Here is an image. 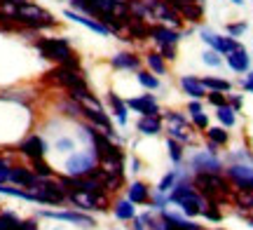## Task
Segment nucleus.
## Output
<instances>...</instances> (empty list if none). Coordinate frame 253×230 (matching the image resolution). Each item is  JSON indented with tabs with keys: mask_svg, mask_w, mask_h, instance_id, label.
Masks as SVG:
<instances>
[{
	"mask_svg": "<svg viewBox=\"0 0 253 230\" xmlns=\"http://www.w3.org/2000/svg\"><path fill=\"white\" fill-rule=\"evenodd\" d=\"M36 49L38 54L52 61L56 66H66V68H78L82 71L80 56L75 54V49L71 47V40L68 38H36Z\"/></svg>",
	"mask_w": 253,
	"mask_h": 230,
	"instance_id": "obj_1",
	"label": "nucleus"
},
{
	"mask_svg": "<svg viewBox=\"0 0 253 230\" xmlns=\"http://www.w3.org/2000/svg\"><path fill=\"white\" fill-rule=\"evenodd\" d=\"M192 181H195V188L207 200L223 202V200H230V195L235 193V185L230 184L225 172L223 174H192Z\"/></svg>",
	"mask_w": 253,
	"mask_h": 230,
	"instance_id": "obj_2",
	"label": "nucleus"
},
{
	"mask_svg": "<svg viewBox=\"0 0 253 230\" xmlns=\"http://www.w3.org/2000/svg\"><path fill=\"white\" fill-rule=\"evenodd\" d=\"M150 40L157 45V52L167 59V61H176V47L183 40V33L178 28L164 26V24H153L150 26Z\"/></svg>",
	"mask_w": 253,
	"mask_h": 230,
	"instance_id": "obj_3",
	"label": "nucleus"
},
{
	"mask_svg": "<svg viewBox=\"0 0 253 230\" xmlns=\"http://www.w3.org/2000/svg\"><path fill=\"white\" fill-rule=\"evenodd\" d=\"M33 193V202L38 204H63L68 202V195L63 190V185L59 179H38V184L33 188H28Z\"/></svg>",
	"mask_w": 253,
	"mask_h": 230,
	"instance_id": "obj_4",
	"label": "nucleus"
},
{
	"mask_svg": "<svg viewBox=\"0 0 253 230\" xmlns=\"http://www.w3.org/2000/svg\"><path fill=\"white\" fill-rule=\"evenodd\" d=\"M66 174L68 176H91L99 167V157H96V150L94 148H82V150H73L68 160H66Z\"/></svg>",
	"mask_w": 253,
	"mask_h": 230,
	"instance_id": "obj_5",
	"label": "nucleus"
},
{
	"mask_svg": "<svg viewBox=\"0 0 253 230\" xmlns=\"http://www.w3.org/2000/svg\"><path fill=\"white\" fill-rule=\"evenodd\" d=\"M145 9H148V21L155 24H164L171 28H183V19L176 9L169 5V0H143Z\"/></svg>",
	"mask_w": 253,
	"mask_h": 230,
	"instance_id": "obj_6",
	"label": "nucleus"
},
{
	"mask_svg": "<svg viewBox=\"0 0 253 230\" xmlns=\"http://www.w3.org/2000/svg\"><path fill=\"white\" fill-rule=\"evenodd\" d=\"M188 167L192 174H223L225 172V162L220 155H213L209 150H195L188 160Z\"/></svg>",
	"mask_w": 253,
	"mask_h": 230,
	"instance_id": "obj_7",
	"label": "nucleus"
},
{
	"mask_svg": "<svg viewBox=\"0 0 253 230\" xmlns=\"http://www.w3.org/2000/svg\"><path fill=\"white\" fill-rule=\"evenodd\" d=\"M68 195V202L75 204L80 212H106L110 204V193H82L73 190Z\"/></svg>",
	"mask_w": 253,
	"mask_h": 230,
	"instance_id": "obj_8",
	"label": "nucleus"
},
{
	"mask_svg": "<svg viewBox=\"0 0 253 230\" xmlns=\"http://www.w3.org/2000/svg\"><path fill=\"white\" fill-rule=\"evenodd\" d=\"M199 38H202V43L209 47V49H216L218 54H230V52H235L242 47V43L237 40V38H230V36H220V33H213L211 28L202 26L199 28Z\"/></svg>",
	"mask_w": 253,
	"mask_h": 230,
	"instance_id": "obj_9",
	"label": "nucleus"
},
{
	"mask_svg": "<svg viewBox=\"0 0 253 230\" xmlns=\"http://www.w3.org/2000/svg\"><path fill=\"white\" fill-rule=\"evenodd\" d=\"M47 78H49V80H52L54 85L63 87L66 92H71V90H78V87H87V80H84L82 71H78V68H66V66H56V68H52V71L47 73Z\"/></svg>",
	"mask_w": 253,
	"mask_h": 230,
	"instance_id": "obj_10",
	"label": "nucleus"
},
{
	"mask_svg": "<svg viewBox=\"0 0 253 230\" xmlns=\"http://www.w3.org/2000/svg\"><path fill=\"white\" fill-rule=\"evenodd\" d=\"M225 176L235 190H253V165L249 162H230L225 167Z\"/></svg>",
	"mask_w": 253,
	"mask_h": 230,
	"instance_id": "obj_11",
	"label": "nucleus"
},
{
	"mask_svg": "<svg viewBox=\"0 0 253 230\" xmlns=\"http://www.w3.org/2000/svg\"><path fill=\"white\" fill-rule=\"evenodd\" d=\"M47 141L40 134H26L17 143V153L24 155L26 160H38V157H45L47 155Z\"/></svg>",
	"mask_w": 253,
	"mask_h": 230,
	"instance_id": "obj_12",
	"label": "nucleus"
},
{
	"mask_svg": "<svg viewBox=\"0 0 253 230\" xmlns=\"http://www.w3.org/2000/svg\"><path fill=\"white\" fill-rule=\"evenodd\" d=\"M126 101V108L129 111L138 113V115H160V101H157V96L150 92H143L141 96H129L125 99Z\"/></svg>",
	"mask_w": 253,
	"mask_h": 230,
	"instance_id": "obj_13",
	"label": "nucleus"
},
{
	"mask_svg": "<svg viewBox=\"0 0 253 230\" xmlns=\"http://www.w3.org/2000/svg\"><path fill=\"white\" fill-rule=\"evenodd\" d=\"M197 188H195V181H192V172H178V179H176V184H173V188L169 190V202L171 204H181L185 197H190V195L195 193Z\"/></svg>",
	"mask_w": 253,
	"mask_h": 230,
	"instance_id": "obj_14",
	"label": "nucleus"
},
{
	"mask_svg": "<svg viewBox=\"0 0 253 230\" xmlns=\"http://www.w3.org/2000/svg\"><path fill=\"white\" fill-rule=\"evenodd\" d=\"M40 216L45 219H54V221H66V223H73V226H80V228H94L96 221L94 216H89L87 212H40Z\"/></svg>",
	"mask_w": 253,
	"mask_h": 230,
	"instance_id": "obj_15",
	"label": "nucleus"
},
{
	"mask_svg": "<svg viewBox=\"0 0 253 230\" xmlns=\"http://www.w3.org/2000/svg\"><path fill=\"white\" fill-rule=\"evenodd\" d=\"M169 5H171L178 14H181L183 21H188V24H199L202 19H204V2H188V0H169Z\"/></svg>",
	"mask_w": 253,
	"mask_h": 230,
	"instance_id": "obj_16",
	"label": "nucleus"
},
{
	"mask_svg": "<svg viewBox=\"0 0 253 230\" xmlns=\"http://www.w3.org/2000/svg\"><path fill=\"white\" fill-rule=\"evenodd\" d=\"M63 17L71 19V21H75V24H80V26H84V28H89V31H94L96 36H103V38L113 36V31H110L108 26H103L99 19L87 17V14H82V12H75V9H71V7L63 9Z\"/></svg>",
	"mask_w": 253,
	"mask_h": 230,
	"instance_id": "obj_17",
	"label": "nucleus"
},
{
	"mask_svg": "<svg viewBox=\"0 0 253 230\" xmlns=\"http://www.w3.org/2000/svg\"><path fill=\"white\" fill-rule=\"evenodd\" d=\"M9 184L19 185V188H33L38 184V176L31 167H24V165H12L9 169Z\"/></svg>",
	"mask_w": 253,
	"mask_h": 230,
	"instance_id": "obj_18",
	"label": "nucleus"
},
{
	"mask_svg": "<svg viewBox=\"0 0 253 230\" xmlns=\"http://www.w3.org/2000/svg\"><path fill=\"white\" fill-rule=\"evenodd\" d=\"M110 66L115 71H138L141 68V56L134 52H118V54L110 56Z\"/></svg>",
	"mask_w": 253,
	"mask_h": 230,
	"instance_id": "obj_19",
	"label": "nucleus"
},
{
	"mask_svg": "<svg viewBox=\"0 0 253 230\" xmlns=\"http://www.w3.org/2000/svg\"><path fill=\"white\" fill-rule=\"evenodd\" d=\"M136 132L141 137H157V134H162V115H138Z\"/></svg>",
	"mask_w": 253,
	"mask_h": 230,
	"instance_id": "obj_20",
	"label": "nucleus"
},
{
	"mask_svg": "<svg viewBox=\"0 0 253 230\" xmlns=\"http://www.w3.org/2000/svg\"><path fill=\"white\" fill-rule=\"evenodd\" d=\"M178 85H181V90L188 94L190 99H204L207 96V87H204L199 75H181Z\"/></svg>",
	"mask_w": 253,
	"mask_h": 230,
	"instance_id": "obj_21",
	"label": "nucleus"
},
{
	"mask_svg": "<svg viewBox=\"0 0 253 230\" xmlns=\"http://www.w3.org/2000/svg\"><path fill=\"white\" fill-rule=\"evenodd\" d=\"M178 207H181V212L185 214L188 219H195V216H202L204 207H207V197L199 193V190H195V193L190 195V197H185Z\"/></svg>",
	"mask_w": 253,
	"mask_h": 230,
	"instance_id": "obj_22",
	"label": "nucleus"
},
{
	"mask_svg": "<svg viewBox=\"0 0 253 230\" xmlns=\"http://www.w3.org/2000/svg\"><path fill=\"white\" fill-rule=\"evenodd\" d=\"M225 61L235 73H249V71H251V56H249V52L244 49V45L239 47V49H235V52L225 54Z\"/></svg>",
	"mask_w": 253,
	"mask_h": 230,
	"instance_id": "obj_23",
	"label": "nucleus"
},
{
	"mask_svg": "<svg viewBox=\"0 0 253 230\" xmlns=\"http://www.w3.org/2000/svg\"><path fill=\"white\" fill-rule=\"evenodd\" d=\"M108 106L115 120H118L120 127H126V122H129V108H126V101L115 92H108Z\"/></svg>",
	"mask_w": 253,
	"mask_h": 230,
	"instance_id": "obj_24",
	"label": "nucleus"
},
{
	"mask_svg": "<svg viewBox=\"0 0 253 230\" xmlns=\"http://www.w3.org/2000/svg\"><path fill=\"white\" fill-rule=\"evenodd\" d=\"M160 216L162 219H167V221L171 223L176 230H204L199 223H195L192 219H188L185 214H176V212H169V209H164V212H160Z\"/></svg>",
	"mask_w": 253,
	"mask_h": 230,
	"instance_id": "obj_25",
	"label": "nucleus"
},
{
	"mask_svg": "<svg viewBox=\"0 0 253 230\" xmlns=\"http://www.w3.org/2000/svg\"><path fill=\"white\" fill-rule=\"evenodd\" d=\"M125 33H126V40H141V43L150 40V26L143 19H131L125 26Z\"/></svg>",
	"mask_w": 253,
	"mask_h": 230,
	"instance_id": "obj_26",
	"label": "nucleus"
},
{
	"mask_svg": "<svg viewBox=\"0 0 253 230\" xmlns=\"http://www.w3.org/2000/svg\"><path fill=\"white\" fill-rule=\"evenodd\" d=\"M150 188H148V184H143V181H134V184L126 188V200H131V202L138 207H143V204H150Z\"/></svg>",
	"mask_w": 253,
	"mask_h": 230,
	"instance_id": "obj_27",
	"label": "nucleus"
},
{
	"mask_svg": "<svg viewBox=\"0 0 253 230\" xmlns=\"http://www.w3.org/2000/svg\"><path fill=\"white\" fill-rule=\"evenodd\" d=\"M145 64H148V71L155 73L157 78L169 73V61H167L160 52H148V54H145Z\"/></svg>",
	"mask_w": 253,
	"mask_h": 230,
	"instance_id": "obj_28",
	"label": "nucleus"
},
{
	"mask_svg": "<svg viewBox=\"0 0 253 230\" xmlns=\"http://www.w3.org/2000/svg\"><path fill=\"white\" fill-rule=\"evenodd\" d=\"M113 214L118 221H131L136 216V204L131 200H115L113 202Z\"/></svg>",
	"mask_w": 253,
	"mask_h": 230,
	"instance_id": "obj_29",
	"label": "nucleus"
},
{
	"mask_svg": "<svg viewBox=\"0 0 253 230\" xmlns=\"http://www.w3.org/2000/svg\"><path fill=\"white\" fill-rule=\"evenodd\" d=\"M59 113L68 115L73 120H82V106L73 96H68V94H63L61 99H59Z\"/></svg>",
	"mask_w": 253,
	"mask_h": 230,
	"instance_id": "obj_30",
	"label": "nucleus"
},
{
	"mask_svg": "<svg viewBox=\"0 0 253 230\" xmlns=\"http://www.w3.org/2000/svg\"><path fill=\"white\" fill-rule=\"evenodd\" d=\"M204 137H207V141H211V143H216V146H220V148L230 143V132H227V127H223V125H216V127L209 125V129H204Z\"/></svg>",
	"mask_w": 253,
	"mask_h": 230,
	"instance_id": "obj_31",
	"label": "nucleus"
},
{
	"mask_svg": "<svg viewBox=\"0 0 253 230\" xmlns=\"http://www.w3.org/2000/svg\"><path fill=\"white\" fill-rule=\"evenodd\" d=\"M230 200H232L237 209H242L246 216L253 214V190H235V193L230 195Z\"/></svg>",
	"mask_w": 253,
	"mask_h": 230,
	"instance_id": "obj_32",
	"label": "nucleus"
},
{
	"mask_svg": "<svg viewBox=\"0 0 253 230\" xmlns=\"http://www.w3.org/2000/svg\"><path fill=\"white\" fill-rule=\"evenodd\" d=\"M136 83L141 85L143 90H148V92H157L160 87H162V80L157 78L155 73H150V71H136Z\"/></svg>",
	"mask_w": 253,
	"mask_h": 230,
	"instance_id": "obj_33",
	"label": "nucleus"
},
{
	"mask_svg": "<svg viewBox=\"0 0 253 230\" xmlns=\"http://www.w3.org/2000/svg\"><path fill=\"white\" fill-rule=\"evenodd\" d=\"M202 83L207 87V92H232V83L225 78H216V75H204Z\"/></svg>",
	"mask_w": 253,
	"mask_h": 230,
	"instance_id": "obj_34",
	"label": "nucleus"
},
{
	"mask_svg": "<svg viewBox=\"0 0 253 230\" xmlns=\"http://www.w3.org/2000/svg\"><path fill=\"white\" fill-rule=\"evenodd\" d=\"M216 120L218 125H223V127H235L237 125V111L230 106V103H223V106H218L216 108Z\"/></svg>",
	"mask_w": 253,
	"mask_h": 230,
	"instance_id": "obj_35",
	"label": "nucleus"
},
{
	"mask_svg": "<svg viewBox=\"0 0 253 230\" xmlns=\"http://www.w3.org/2000/svg\"><path fill=\"white\" fill-rule=\"evenodd\" d=\"M167 148H169V160H171L173 165L178 167L183 165V160H185V146H183L181 141H176V138H167Z\"/></svg>",
	"mask_w": 253,
	"mask_h": 230,
	"instance_id": "obj_36",
	"label": "nucleus"
},
{
	"mask_svg": "<svg viewBox=\"0 0 253 230\" xmlns=\"http://www.w3.org/2000/svg\"><path fill=\"white\" fill-rule=\"evenodd\" d=\"M31 169L36 172L38 179H52L54 176V169L49 162H45V157H38V160H31Z\"/></svg>",
	"mask_w": 253,
	"mask_h": 230,
	"instance_id": "obj_37",
	"label": "nucleus"
},
{
	"mask_svg": "<svg viewBox=\"0 0 253 230\" xmlns=\"http://www.w3.org/2000/svg\"><path fill=\"white\" fill-rule=\"evenodd\" d=\"M220 202H216V200H207V207H204V212H202V216L207 219V221L211 223H220L223 221V212H220V207H218Z\"/></svg>",
	"mask_w": 253,
	"mask_h": 230,
	"instance_id": "obj_38",
	"label": "nucleus"
},
{
	"mask_svg": "<svg viewBox=\"0 0 253 230\" xmlns=\"http://www.w3.org/2000/svg\"><path fill=\"white\" fill-rule=\"evenodd\" d=\"M178 172H181V169H171V172H167V174L160 179L157 190H160V193H169V190L173 188V184H176V179H178Z\"/></svg>",
	"mask_w": 253,
	"mask_h": 230,
	"instance_id": "obj_39",
	"label": "nucleus"
},
{
	"mask_svg": "<svg viewBox=\"0 0 253 230\" xmlns=\"http://www.w3.org/2000/svg\"><path fill=\"white\" fill-rule=\"evenodd\" d=\"M160 115H162V122H167V125H192V122L178 111H164V113H160Z\"/></svg>",
	"mask_w": 253,
	"mask_h": 230,
	"instance_id": "obj_40",
	"label": "nucleus"
},
{
	"mask_svg": "<svg viewBox=\"0 0 253 230\" xmlns=\"http://www.w3.org/2000/svg\"><path fill=\"white\" fill-rule=\"evenodd\" d=\"M169 204H171V202H169V195H167V193H160V190H157V193L150 195V204H148V207H153L155 212H164Z\"/></svg>",
	"mask_w": 253,
	"mask_h": 230,
	"instance_id": "obj_41",
	"label": "nucleus"
},
{
	"mask_svg": "<svg viewBox=\"0 0 253 230\" xmlns=\"http://www.w3.org/2000/svg\"><path fill=\"white\" fill-rule=\"evenodd\" d=\"M75 146H78V143H75V138L73 137H59L54 141V150H59V153H68V155L75 150Z\"/></svg>",
	"mask_w": 253,
	"mask_h": 230,
	"instance_id": "obj_42",
	"label": "nucleus"
},
{
	"mask_svg": "<svg viewBox=\"0 0 253 230\" xmlns=\"http://www.w3.org/2000/svg\"><path fill=\"white\" fill-rule=\"evenodd\" d=\"M202 61L207 66H211V68H220V64H223V54H218L216 49H204L202 52Z\"/></svg>",
	"mask_w": 253,
	"mask_h": 230,
	"instance_id": "obj_43",
	"label": "nucleus"
},
{
	"mask_svg": "<svg viewBox=\"0 0 253 230\" xmlns=\"http://www.w3.org/2000/svg\"><path fill=\"white\" fill-rule=\"evenodd\" d=\"M190 122H192V127L199 129V132H204V129H209V115L204 111L199 113H190Z\"/></svg>",
	"mask_w": 253,
	"mask_h": 230,
	"instance_id": "obj_44",
	"label": "nucleus"
},
{
	"mask_svg": "<svg viewBox=\"0 0 253 230\" xmlns=\"http://www.w3.org/2000/svg\"><path fill=\"white\" fill-rule=\"evenodd\" d=\"M230 162H249V165H253V153H249L246 148H237V150L230 153Z\"/></svg>",
	"mask_w": 253,
	"mask_h": 230,
	"instance_id": "obj_45",
	"label": "nucleus"
},
{
	"mask_svg": "<svg viewBox=\"0 0 253 230\" xmlns=\"http://www.w3.org/2000/svg\"><path fill=\"white\" fill-rule=\"evenodd\" d=\"M213 108H218V106H223V103H227V94L225 92H207V96H204Z\"/></svg>",
	"mask_w": 253,
	"mask_h": 230,
	"instance_id": "obj_46",
	"label": "nucleus"
},
{
	"mask_svg": "<svg viewBox=\"0 0 253 230\" xmlns=\"http://www.w3.org/2000/svg\"><path fill=\"white\" fill-rule=\"evenodd\" d=\"M246 21H237V24H227L225 31H227V36L230 38H239V36H244L246 33Z\"/></svg>",
	"mask_w": 253,
	"mask_h": 230,
	"instance_id": "obj_47",
	"label": "nucleus"
},
{
	"mask_svg": "<svg viewBox=\"0 0 253 230\" xmlns=\"http://www.w3.org/2000/svg\"><path fill=\"white\" fill-rule=\"evenodd\" d=\"M9 169H12V162L7 157H0V184H9Z\"/></svg>",
	"mask_w": 253,
	"mask_h": 230,
	"instance_id": "obj_48",
	"label": "nucleus"
},
{
	"mask_svg": "<svg viewBox=\"0 0 253 230\" xmlns=\"http://www.w3.org/2000/svg\"><path fill=\"white\" fill-rule=\"evenodd\" d=\"M227 103L235 108L237 113L242 111V106H244V96L242 94H232V92H227Z\"/></svg>",
	"mask_w": 253,
	"mask_h": 230,
	"instance_id": "obj_49",
	"label": "nucleus"
},
{
	"mask_svg": "<svg viewBox=\"0 0 253 230\" xmlns=\"http://www.w3.org/2000/svg\"><path fill=\"white\" fill-rule=\"evenodd\" d=\"M199 111H204V103H202V99H190L188 113H199Z\"/></svg>",
	"mask_w": 253,
	"mask_h": 230,
	"instance_id": "obj_50",
	"label": "nucleus"
},
{
	"mask_svg": "<svg viewBox=\"0 0 253 230\" xmlns=\"http://www.w3.org/2000/svg\"><path fill=\"white\" fill-rule=\"evenodd\" d=\"M131 223H134V230H148V226H145V221H143V216H138V214L131 219Z\"/></svg>",
	"mask_w": 253,
	"mask_h": 230,
	"instance_id": "obj_51",
	"label": "nucleus"
},
{
	"mask_svg": "<svg viewBox=\"0 0 253 230\" xmlns=\"http://www.w3.org/2000/svg\"><path fill=\"white\" fill-rule=\"evenodd\" d=\"M242 90H244V92H249V94H253V80H242Z\"/></svg>",
	"mask_w": 253,
	"mask_h": 230,
	"instance_id": "obj_52",
	"label": "nucleus"
},
{
	"mask_svg": "<svg viewBox=\"0 0 253 230\" xmlns=\"http://www.w3.org/2000/svg\"><path fill=\"white\" fill-rule=\"evenodd\" d=\"M131 172H141V162H138V160H131Z\"/></svg>",
	"mask_w": 253,
	"mask_h": 230,
	"instance_id": "obj_53",
	"label": "nucleus"
},
{
	"mask_svg": "<svg viewBox=\"0 0 253 230\" xmlns=\"http://www.w3.org/2000/svg\"><path fill=\"white\" fill-rule=\"evenodd\" d=\"M230 2H232V5H237V7H242V5H244V0H230Z\"/></svg>",
	"mask_w": 253,
	"mask_h": 230,
	"instance_id": "obj_54",
	"label": "nucleus"
},
{
	"mask_svg": "<svg viewBox=\"0 0 253 230\" xmlns=\"http://www.w3.org/2000/svg\"><path fill=\"white\" fill-rule=\"evenodd\" d=\"M246 221H249V226L253 228V214H249V216H246Z\"/></svg>",
	"mask_w": 253,
	"mask_h": 230,
	"instance_id": "obj_55",
	"label": "nucleus"
},
{
	"mask_svg": "<svg viewBox=\"0 0 253 230\" xmlns=\"http://www.w3.org/2000/svg\"><path fill=\"white\" fill-rule=\"evenodd\" d=\"M115 2H118V5H126V2H129V0H115Z\"/></svg>",
	"mask_w": 253,
	"mask_h": 230,
	"instance_id": "obj_56",
	"label": "nucleus"
},
{
	"mask_svg": "<svg viewBox=\"0 0 253 230\" xmlns=\"http://www.w3.org/2000/svg\"><path fill=\"white\" fill-rule=\"evenodd\" d=\"M246 80H253V71H249V75H246Z\"/></svg>",
	"mask_w": 253,
	"mask_h": 230,
	"instance_id": "obj_57",
	"label": "nucleus"
},
{
	"mask_svg": "<svg viewBox=\"0 0 253 230\" xmlns=\"http://www.w3.org/2000/svg\"><path fill=\"white\" fill-rule=\"evenodd\" d=\"M197 2H207V0H197Z\"/></svg>",
	"mask_w": 253,
	"mask_h": 230,
	"instance_id": "obj_58",
	"label": "nucleus"
}]
</instances>
